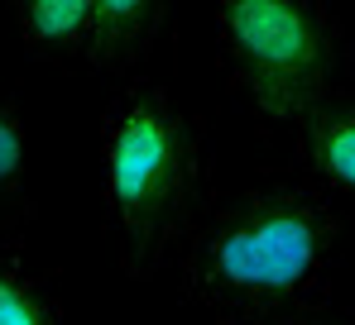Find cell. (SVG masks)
<instances>
[{
    "label": "cell",
    "instance_id": "obj_1",
    "mask_svg": "<svg viewBox=\"0 0 355 325\" xmlns=\"http://www.w3.org/2000/svg\"><path fill=\"white\" fill-rule=\"evenodd\" d=\"M341 206L322 187H254L197 211L182 234V292L211 325H288L331 297Z\"/></svg>",
    "mask_w": 355,
    "mask_h": 325
},
{
    "label": "cell",
    "instance_id": "obj_2",
    "mask_svg": "<svg viewBox=\"0 0 355 325\" xmlns=\"http://www.w3.org/2000/svg\"><path fill=\"white\" fill-rule=\"evenodd\" d=\"M101 177L125 277H154L202 211V139L159 86H130L101 124Z\"/></svg>",
    "mask_w": 355,
    "mask_h": 325
},
{
    "label": "cell",
    "instance_id": "obj_3",
    "mask_svg": "<svg viewBox=\"0 0 355 325\" xmlns=\"http://www.w3.org/2000/svg\"><path fill=\"white\" fill-rule=\"evenodd\" d=\"M226 72L269 124H297L336 96L346 34L322 0H216Z\"/></svg>",
    "mask_w": 355,
    "mask_h": 325
},
{
    "label": "cell",
    "instance_id": "obj_4",
    "mask_svg": "<svg viewBox=\"0 0 355 325\" xmlns=\"http://www.w3.org/2000/svg\"><path fill=\"white\" fill-rule=\"evenodd\" d=\"M297 154L327 196L355 201V101L331 96L307 120H297Z\"/></svg>",
    "mask_w": 355,
    "mask_h": 325
},
{
    "label": "cell",
    "instance_id": "obj_5",
    "mask_svg": "<svg viewBox=\"0 0 355 325\" xmlns=\"http://www.w3.org/2000/svg\"><path fill=\"white\" fill-rule=\"evenodd\" d=\"M168 0H96L92 5V44L87 62L96 67H135L154 48L164 29Z\"/></svg>",
    "mask_w": 355,
    "mask_h": 325
},
{
    "label": "cell",
    "instance_id": "obj_6",
    "mask_svg": "<svg viewBox=\"0 0 355 325\" xmlns=\"http://www.w3.org/2000/svg\"><path fill=\"white\" fill-rule=\"evenodd\" d=\"M92 5L96 0H10V15L34 57L72 62L92 44Z\"/></svg>",
    "mask_w": 355,
    "mask_h": 325
},
{
    "label": "cell",
    "instance_id": "obj_7",
    "mask_svg": "<svg viewBox=\"0 0 355 325\" xmlns=\"http://www.w3.org/2000/svg\"><path fill=\"white\" fill-rule=\"evenodd\" d=\"M29 220H34V196H29L24 120L10 106V96H0V234H15Z\"/></svg>",
    "mask_w": 355,
    "mask_h": 325
},
{
    "label": "cell",
    "instance_id": "obj_8",
    "mask_svg": "<svg viewBox=\"0 0 355 325\" xmlns=\"http://www.w3.org/2000/svg\"><path fill=\"white\" fill-rule=\"evenodd\" d=\"M0 325H62L53 282L19 254H0Z\"/></svg>",
    "mask_w": 355,
    "mask_h": 325
},
{
    "label": "cell",
    "instance_id": "obj_9",
    "mask_svg": "<svg viewBox=\"0 0 355 325\" xmlns=\"http://www.w3.org/2000/svg\"><path fill=\"white\" fill-rule=\"evenodd\" d=\"M288 325H331V321H322V316H302V321H288Z\"/></svg>",
    "mask_w": 355,
    "mask_h": 325
}]
</instances>
